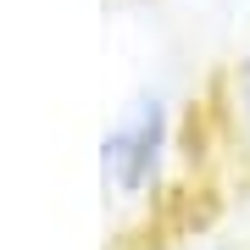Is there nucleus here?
<instances>
[{
    "mask_svg": "<svg viewBox=\"0 0 250 250\" xmlns=\"http://www.w3.org/2000/svg\"><path fill=\"white\" fill-rule=\"evenodd\" d=\"M167 250H239L228 239H184V245H167Z\"/></svg>",
    "mask_w": 250,
    "mask_h": 250,
    "instance_id": "nucleus-3",
    "label": "nucleus"
},
{
    "mask_svg": "<svg viewBox=\"0 0 250 250\" xmlns=\"http://www.w3.org/2000/svg\"><path fill=\"white\" fill-rule=\"evenodd\" d=\"M172 145V106L161 89H139L111 117L100 139V178L117 200H145L161 178V161Z\"/></svg>",
    "mask_w": 250,
    "mask_h": 250,
    "instance_id": "nucleus-1",
    "label": "nucleus"
},
{
    "mask_svg": "<svg viewBox=\"0 0 250 250\" xmlns=\"http://www.w3.org/2000/svg\"><path fill=\"white\" fill-rule=\"evenodd\" d=\"M228 139H233V150L250 167V45L228 72Z\"/></svg>",
    "mask_w": 250,
    "mask_h": 250,
    "instance_id": "nucleus-2",
    "label": "nucleus"
}]
</instances>
